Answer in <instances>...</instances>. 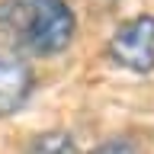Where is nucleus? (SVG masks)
<instances>
[{"instance_id": "nucleus-2", "label": "nucleus", "mask_w": 154, "mask_h": 154, "mask_svg": "<svg viewBox=\"0 0 154 154\" xmlns=\"http://www.w3.org/2000/svg\"><path fill=\"white\" fill-rule=\"evenodd\" d=\"M106 55L132 74H151L154 71V16L138 13V16L125 19L112 32Z\"/></svg>"}, {"instance_id": "nucleus-4", "label": "nucleus", "mask_w": 154, "mask_h": 154, "mask_svg": "<svg viewBox=\"0 0 154 154\" xmlns=\"http://www.w3.org/2000/svg\"><path fill=\"white\" fill-rule=\"evenodd\" d=\"M26 154H77V141L64 128H48L26 144Z\"/></svg>"}, {"instance_id": "nucleus-5", "label": "nucleus", "mask_w": 154, "mask_h": 154, "mask_svg": "<svg viewBox=\"0 0 154 154\" xmlns=\"http://www.w3.org/2000/svg\"><path fill=\"white\" fill-rule=\"evenodd\" d=\"M87 154H138L135 151L132 141H125V138H109V141L96 144V148H90Z\"/></svg>"}, {"instance_id": "nucleus-1", "label": "nucleus", "mask_w": 154, "mask_h": 154, "mask_svg": "<svg viewBox=\"0 0 154 154\" xmlns=\"http://www.w3.org/2000/svg\"><path fill=\"white\" fill-rule=\"evenodd\" d=\"M77 32L67 0H0V38L23 58H55Z\"/></svg>"}, {"instance_id": "nucleus-3", "label": "nucleus", "mask_w": 154, "mask_h": 154, "mask_svg": "<svg viewBox=\"0 0 154 154\" xmlns=\"http://www.w3.org/2000/svg\"><path fill=\"white\" fill-rule=\"evenodd\" d=\"M35 90V74L29 58L0 42V116H13L29 103Z\"/></svg>"}]
</instances>
